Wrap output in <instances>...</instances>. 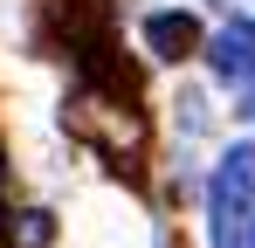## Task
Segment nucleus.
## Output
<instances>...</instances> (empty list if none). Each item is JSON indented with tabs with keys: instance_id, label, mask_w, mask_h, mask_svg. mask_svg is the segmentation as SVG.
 Instances as JSON below:
<instances>
[{
	"instance_id": "nucleus-1",
	"label": "nucleus",
	"mask_w": 255,
	"mask_h": 248,
	"mask_svg": "<svg viewBox=\"0 0 255 248\" xmlns=\"http://www.w3.org/2000/svg\"><path fill=\"white\" fill-rule=\"evenodd\" d=\"M207 235L214 248H255V138L228 145L207 179Z\"/></svg>"
},
{
	"instance_id": "nucleus-2",
	"label": "nucleus",
	"mask_w": 255,
	"mask_h": 248,
	"mask_svg": "<svg viewBox=\"0 0 255 248\" xmlns=\"http://www.w3.org/2000/svg\"><path fill=\"white\" fill-rule=\"evenodd\" d=\"M207 69L221 83H255V21L249 14H235V21L207 41Z\"/></svg>"
},
{
	"instance_id": "nucleus-3",
	"label": "nucleus",
	"mask_w": 255,
	"mask_h": 248,
	"mask_svg": "<svg viewBox=\"0 0 255 248\" xmlns=\"http://www.w3.org/2000/svg\"><path fill=\"white\" fill-rule=\"evenodd\" d=\"M145 48H152L159 62H179V55L200 48V21H193V14H152V21H145Z\"/></svg>"
},
{
	"instance_id": "nucleus-4",
	"label": "nucleus",
	"mask_w": 255,
	"mask_h": 248,
	"mask_svg": "<svg viewBox=\"0 0 255 248\" xmlns=\"http://www.w3.org/2000/svg\"><path fill=\"white\" fill-rule=\"evenodd\" d=\"M14 221H21V228H14V242H21V248H48V235H55V228H48V214H42V207L14 214Z\"/></svg>"
},
{
	"instance_id": "nucleus-5",
	"label": "nucleus",
	"mask_w": 255,
	"mask_h": 248,
	"mask_svg": "<svg viewBox=\"0 0 255 248\" xmlns=\"http://www.w3.org/2000/svg\"><path fill=\"white\" fill-rule=\"evenodd\" d=\"M242 118H255V83H249V97H242Z\"/></svg>"
}]
</instances>
